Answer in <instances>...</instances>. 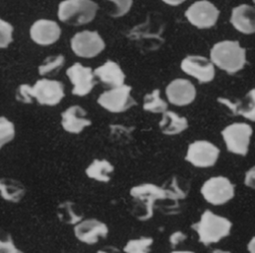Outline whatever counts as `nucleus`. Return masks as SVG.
<instances>
[{"label": "nucleus", "instance_id": "obj_21", "mask_svg": "<svg viewBox=\"0 0 255 253\" xmlns=\"http://www.w3.org/2000/svg\"><path fill=\"white\" fill-rule=\"evenodd\" d=\"M26 194L25 185L18 179L0 177V198L10 203L20 202Z\"/></svg>", "mask_w": 255, "mask_h": 253}, {"label": "nucleus", "instance_id": "obj_2", "mask_svg": "<svg viewBox=\"0 0 255 253\" xmlns=\"http://www.w3.org/2000/svg\"><path fill=\"white\" fill-rule=\"evenodd\" d=\"M129 195L132 215L140 221H145L152 217L155 202L164 198V191L161 186L153 183H142L132 186Z\"/></svg>", "mask_w": 255, "mask_h": 253}, {"label": "nucleus", "instance_id": "obj_38", "mask_svg": "<svg viewBox=\"0 0 255 253\" xmlns=\"http://www.w3.org/2000/svg\"><path fill=\"white\" fill-rule=\"evenodd\" d=\"M164 3L168 4V5H171V6H176V5H179L181 4L182 2H184L185 0H162Z\"/></svg>", "mask_w": 255, "mask_h": 253}, {"label": "nucleus", "instance_id": "obj_5", "mask_svg": "<svg viewBox=\"0 0 255 253\" xmlns=\"http://www.w3.org/2000/svg\"><path fill=\"white\" fill-rule=\"evenodd\" d=\"M200 193L208 203L222 205L234 197L235 185L225 176H213L204 181Z\"/></svg>", "mask_w": 255, "mask_h": 253}, {"label": "nucleus", "instance_id": "obj_7", "mask_svg": "<svg viewBox=\"0 0 255 253\" xmlns=\"http://www.w3.org/2000/svg\"><path fill=\"white\" fill-rule=\"evenodd\" d=\"M30 96L42 106L53 107L58 105L65 97L64 86L61 82L49 79H40L30 86Z\"/></svg>", "mask_w": 255, "mask_h": 253}, {"label": "nucleus", "instance_id": "obj_24", "mask_svg": "<svg viewBox=\"0 0 255 253\" xmlns=\"http://www.w3.org/2000/svg\"><path fill=\"white\" fill-rule=\"evenodd\" d=\"M114 165L107 159H94L86 168V175L100 182H109Z\"/></svg>", "mask_w": 255, "mask_h": 253}, {"label": "nucleus", "instance_id": "obj_34", "mask_svg": "<svg viewBox=\"0 0 255 253\" xmlns=\"http://www.w3.org/2000/svg\"><path fill=\"white\" fill-rule=\"evenodd\" d=\"M187 238V235L183 232H181L180 230H177L175 232H173L172 234H170L169 236V243L172 247H175L176 245H178L180 242L184 241Z\"/></svg>", "mask_w": 255, "mask_h": 253}, {"label": "nucleus", "instance_id": "obj_37", "mask_svg": "<svg viewBox=\"0 0 255 253\" xmlns=\"http://www.w3.org/2000/svg\"><path fill=\"white\" fill-rule=\"evenodd\" d=\"M247 251L249 253H255V238L252 237L247 244Z\"/></svg>", "mask_w": 255, "mask_h": 253}, {"label": "nucleus", "instance_id": "obj_13", "mask_svg": "<svg viewBox=\"0 0 255 253\" xmlns=\"http://www.w3.org/2000/svg\"><path fill=\"white\" fill-rule=\"evenodd\" d=\"M180 67L185 74L194 77L199 83L211 82L215 75L213 64L203 56H187L181 61Z\"/></svg>", "mask_w": 255, "mask_h": 253}, {"label": "nucleus", "instance_id": "obj_33", "mask_svg": "<svg viewBox=\"0 0 255 253\" xmlns=\"http://www.w3.org/2000/svg\"><path fill=\"white\" fill-rule=\"evenodd\" d=\"M30 85L22 84L17 88L16 91V100L23 104H31L33 99L30 96Z\"/></svg>", "mask_w": 255, "mask_h": 253}, {"label": "nucleus", "instance_id": "obj_30", "mask_svg": "<svg viewBox=\"0 0 255 253\" xmlns=\"http://www.w3.org/2000/svg\"><path fill=\"white\" fill-rule=\"evenodd\" d=\"M14 28L8 21L0 18V49L7 48L13 41Z\"/></svg>", "mask_w": 255, "mask_h": 253}, {"label": "nucleus", "instance_id": "obj_22", "mask_svg": "<svg viewBox=\"0 0 255 253\" xmlns=\"http://www.w3.org/2000/svg\"><path fill=\"white\" fill-rule=\"evenodd\" d=\"M254 93H255L254 90H251L242 100H239L236 103H234L228 99H223V98H218L217 101L220 104L228 107L233 115H241L244 118L253 122L254 121V110H255Z\"/></svg>", "mask_w": 255, "mask_h": 253}, {"label": "nucleus", "instance_id": "obj_27", "mask_svg": "<svg viewBox=\"0 0 255 253\" xmlns=\"http://www.w3.org/2000/svg\"><path fill=\"white\" fill-rule=\"evenodd\" d=\"M153 240L151 237H139L128 240L124 246L125 253H149Z\"/></svg>", "mask_w": 255, "mask_h": 253}, {"label": "nucleus", "instance_id": "obj_19", "mask_svg": "<svg viewBox=\"0 0 255 253\" xmlns=\"http://www.w3.org/2000/svg\"><path fill=\"white\" fill-rule=\"evenodd\" d=\"M230 22L233 27L243 34H252L255 31V10L253 6L241 4L233 8Z\"/></svg>", "mask_w": 255, "mask_h": 253}, {"label": "nucleus", "instance_id": "obj_17", "mask_svg": "<svg viewBox=\"0 0 255 253\" xmlns=\"http://www.w3.org/2000/svg\"><path fill=\"white\" fill-rule=\"evenodd\" d=\"M166 97L174 106L182 107L192 103L196 96L193 84L185 79H175L165 89Z\"/></svg>", "mask_w": 255, "mask_h": 253}, {"label": "nucleus", "instance_id": "obj_40", "mask_svg": "<svg viewBox=\"0 0 255 253\" xmlns=\"http://www.w3.org/2000/svg\"><path fill=\"white\" fill-rule=\"evenodd\" d=\"M170 253H195L193 251H188V250H174Z\"/></svg>", "mask_w": 255, "mask_h": 253}, {"label": "nucleus", "instance_id": "obj_39", "mask_svg": "<svg viewBox=\"0 0 255 253\" xmlns=\"http://www.w3.org/2000/svg\"><path fill=\"white\" fill-rule=\"evenodd\" d=\"M211 253H231L230 251H227V250H221V249H214L212 250Z\"/></svg>", "mask_w": 255, "mask_h": 253}, {"label": "nucleus", "instance_id": "obj_12", "mask_svg": "<svg viewBox=\"0 0 255 253\" xmlns=\"http://www.w3.org/2000/svg\"><path fill=\"white\" fill-rule=\"evenodd\" d=\"M219 16V10L209 1L200 0L194 2L185 11V17L199 29L210 28L215 25Z\"/></svg>", "mask_w": 255, "mask_h": 253}, {"label": "nucleus", "instance_id": "obj_26", "mask_svg": "<svg viewBox=\"0 0 255 253\" xmlns=\"http://www.w3.org/2000/svg\"><path fill=\"white\" fill-rule=\"evenodd\" d=\"M159 94L160 92L157 89L146 94L143 98V110L153 114H162L167 111V104L159 97Z\"/></svg>", "mask_w": 255, "mask_h": 253}, {"label": "nucleus", "instance_id": "obj_32", "mask_svg": "<svg viewBox=\"0 0 255 253\" xmlns=\"http://www.w3.org/2000/svg\"><path fill=\"white\" fill-rule=\"evenodd\" d=\"M115 4V9L112 11L111 16L121 17L128 13L132 5V0H108Z\"/></svg>", "mask_w": 255, "mask_h": 253}, {"label": "nucleus", "instance_id": "obj_23", "mask_svg": "<svg viewBox=\"0 0 255 253\" xmlns=\"http://www.w3.org/2000/svg\"><path fill=\"white\" fill-rule=\"evenodd\" d=\"M158 126L164 134L174 135L185 130L188 126V123L184 117H179L173 112L165 111L162 113Z\"/></svg>", "mask_w": 255, "mask_h": 253}, {"label": "nucleus", "instance_id": "obj_16", "mask_svg": "<svg viewBox=\"0 0 255 253\" xmlns=\"http://www.w3.org/2000/svg\"><path fill=\"white\" fill-rule=\"evenodd\" d=\"M29 34L34 43L41 46H48L59 40L61 28L53 20L39 19L31 25Z\"/></svg>", "mask_w": 255, "mask_h": 253}, {"label": "nucleus", "instance_id": "obj_9", "mask_svg": "<svg viewBox=\"0 0 255 253\" xmlns=\"http://www.w3.org/2000/svg\"><path fill=\"white\" fill-rule=\"evenodd\" d=\"M130 91L131 87L128 85L112 88L100 95L98 103L111 113H123L136 105V102L130 96Z\"/></svg>", "mask_w": 255, "mask_h": 253}, {"label": "nucleus", "instance_id": "obj_11", "mask_svg": "<svg viewBox=\"0 0 255 253\" xmlns=\"http://www.w3.org/2000/svg\"><path fill=\"white\" fill-rule=\"evenodd\" d=\"M164 191V198L161 200H167L168 204L163 206L162 211L165 214H176L179 211L178 201L184 199L189 191V183L175 174L171 175L161 186Z\"/></svg>", "mask_w": 255, "mask_h": 253}, {"label": "nucleus", "instance_id": "obj_3", "mask_svg": "<svg viewBox=\"0 0 255 253\" xmlns=\"http://www.w3.org/2000/svg\"><path fill=\"white\" fill-rule=\"evenodd\" d=\"M210 60L219 69L234 74L245 66V49L237 41L218 42L210 50Z\"/></svg>", "mask_w": 255, "mask_h": 253}, {"label": "nucleus", "instance_id": "obj_8", "mask_svg": "<svg viewBox=\"0 0 255 253\" xmlns=\"http://www.w3.org/2000/svg\"><path fill=\"white\" fill-rule=\"evenodd\" d=\"M219 148L208 140H195L189 143L185 160L195 167L206 168L213 166L219 156Z\"/></svg>", "mask_w": 255, "mask_h": 253}, {"label": "nucleus", "instance_id": "obj_25", "mask_svg": "<svg viewBox=\"0 0 255 253\" xmlns=\"http://www.w3.org/2000/svg\"><path fill=\"white\" fill-rule=\"evenodd\" d=\"M56 212L59 220L62 223L69 224V225H76L84 217L83 213L78 211L76 203L72 201L61 202L57 206Z\"/></svg>", "mask_w": 255, "mask_h": 253}, {"label": "nucleus", "instance_id": "obj_20", "mask_svg": "<svg viewBox=\"0 0 255 253\" xmlns=\"http://www.w3.org/2000/svg\"><path fill=\"white\" fill-rule=\"evenodd\" d=\"M93 73L94 76L98 77L105 86L110 88H116L124 85L126 78L121 67L111 60H108L104 65L98 67L93 71Z\"/></svg>", "mask_w": 255, "mask_h": 253}, {"label": "nucleus", "instance_id": "obj_15", "mask_svg": "<svg viewBox=\"0 0 255 253\" xmlns=\"http://www.w3.org/2000/svg\"><path fill=\"white\" fill-rule=\"evenodd\" d=\"M76 238L86 244H95L100 238H105L109 233L106 223L96 218L82 219L74 226Z\"/></svg>", "mask_w": 255, "mask_h": 253}, {"label": "nucleus", "instance_id": "obj_14", "mask_svg": "<svg viewBox=\"0 0 255 253\" xmlns=\"http://www.w3.org/2000/svg\"><path fill=\"white\" fill-rule=\"evenodd\" d=\"M66 74L70 82L74 85L73 95L84 97L88 95L96 85L93 70L90 67H84L80 63H75L69 67Z\"/></svg>", "mask_w": 255, "mask_h": 253}, {"label": "nucleus", "instance_id": "obj_6", "mask_svg": "<svg viewBox=\"0 0 255 253\" xmlns=\"http://www.w3.org/2000/svg\"><path fill=\"white\" fill-rule=\"evenodd\" d=\"M251 134L252 127L246 123H233L221 131L227 150L239 155L247 154Z\"/></svg>", "mask_w": 255, "mask_h": 253}, {"label": "nucleus", "instance_id": "obj_18", "mask_svg": "<svg viewBox=\"0 0 255 253\" xmlns=\"http://www.w3.org/2000/svg\"><path fill=\"white\" fill-rule=\"evenodd\" d=\"M62 127L71 133H79L92 125L87 118V112L80 106H71L61 114Z\"/></svg>", "mask_w": 255, "mask_h": 253}, {"label": "nucleus", "instance_id": "obj_35", "mask_svg": "<svg viewBox=\"0 0 255 253\" xmlns=\"http://www.w3.org/2000/svg\"><path fill=\"white\" fill-rule=\"evenodd\" d=\"M254 166L250 167L246 172L244 176V184L247 187L254 188Z\"/></svg>", "mask_w": 255, "mask_h": 253}, {"label": "nucleus", "instance_id": "obj_1", "mask_svg": "<svg viewBox=\"0 0 255 253\" xmlns=\"http://www.w3.org/2000/svg\"><path fill=\"white\" fill-rule=\"evenodd\" d=\"M232 223L226 217L217 215L211 210L206 209L200 219L191 225L196 232L199 242L204 245L217 243L230 234Z\"/></svg>", "mask_w": 255, "mask_h": 253}, {"label": "nucleus", "instance_id": "obj_4", "mask_svg": "<svg viewBox=\"0 0 255 253\" xmlns=\"http://www.w3.org/2000/svg\"><path fill=\"white\" fill-rule=\"evenodd\" d=\"M99 9L93 0H64L58 7V18L60 21L80 26L91 22Z\"/></svg>", "mask_w": 255, "mask_h": 253}, {"label": "nucleus", "instance_id": "obj_36", "mask_svg": "<svg viewBox=\"0 0 255 253\" xmlns=\"http://www.w3.org/2000/svg\"><path fill=\"white\" fill-rule=\"evenodd\" d=\"M97 253H121V250L116 246L107 245L97 251Z\"/></svg>", "mask_w": 255, "mask_h": 253}, {"label": "nucleus", "instance_id": "obj_10", "mask_svg": "<svg viewBox=\"0 0 255 253\" xmlns=\"http://www.w3.org/2000/svg\"><path fill=\"white\" fill-rule=\"evenodd\" d=\"M105 42L98 32L82 31L74 35L71 39L73 52L82 58H93L105 49Z\"/></svg>", "mask_w": 255, "mask_h": 253}, {"label": "nucleus", "instance_id": "obj_29", "mask_svg": "<svg viewBox=\"0 0 255 253\" xmlns=\"http://www.w3.org/2000/svg\"><path fill=\"white\" fill-rule=\"evenodd\" d=\"M65 63V57L63 55L50 56L44 60V62L38 67V73L41 76L51 75L57 72L63 67Z\"/></svg>", "mask_w": 255, "mask_h": 253}, {"label": "nucleus", "instance_id": "obj_31", "mask_svg": "<svg viewBox=\"0 0 255 253\" xmlns=\"http://www.w3.org/2000/svg\"><path fill=\"white\" fill-rule=\"evenodd\" d=\"M0 253H25V252L17 248L10 234L0 232Z\"/></svg>", "mask_w": 255, "mask_h": 253}, {"label": "nucleus", "instance_id": "obj_28", "mask_svg": "<svg viewBox=\"0 0 255 253\" xmlns=\"http://www.w3.org/2000/svg\"><path fill=\"white\" fill-rule=\"evenodd\" d=\"M16 134L13 122L4 116H0V149L11 142Z\"/></svg>", "mask_w": 255, "mask_h": 253}]
</instances>
